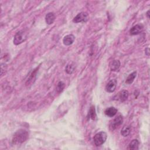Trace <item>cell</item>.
Returning <instances> with one entry per match:
<instances>
[{"label":"cell","mask_w":150,"mask_h":150,"mask_svg":"<svg viewBox=\"0 0 150 150\" xmlns=\"http://www.w3.org/2000/svg\"><path fill=\"white\" fill-rule=\"evenodd\" d=\"M107 138H108V135L104 131L97 133L94 137V142L95 145L97 147L102 145L106 142Z\"/></svg>","instance_id":"obj_3"},{"label":"cell","mask_w":150,"mask_h":150,"mask_svg":"<svg viewBox=\"0 0 150 150\" xmlns=\"http://www.w3.org/2000/svg\"><path fill=\"white\" fill-rule=\"evenodd\" d=\"M123 122V118L121 115H119L115 117L112 121H110L109 127L111 131H113L115 130L117 127H119L120 125L122 124Z\"/></svg>","instance_id":"obj_4"},{"label":"cell","mask_w":150,"mask_h":150,"mask_svg":"<svg viewBox=\"0 0 150 150\" xmlns=\"http://www.w3.org/2000/svg\"><path fill=\"white\" fill-rule=\"evenodd\" d=\"M117 86V81L115 79L111 80L106 86V90L109 93H113L115 91Z\"/></svg>","instance_id":"obj_7"},{"label":"cell","mask_w":150,"mask_h":150,"mask_svg":"<svg viewBox=\"0 0 150 150\" xmlns=\"http://www.w3.org/2000/svg\"><path fill=\"white\" fill-rule=\"evenodd\" d=\"M96 110H95V108L94 106H92L89 112V114H88V118L89 119H91L93 120H94L96 119Z\"/></svg>","instance_id":"obj_17"},{"label":"cell","mask_w":150,"mask_h":150,"mask_svg":"<svg viewBox=\"0 0 150 150\" xmlns=\"http://www.w3.org/2000/svg\"><path fill=\"white\" fill-rule=\"evenodd\" d=\"M117 112L118 110L116 108H114V107H110V108H109L106 109L104 113L107 116L112 117L116 115V114L117 113Z\"/></svg>","instance_id":"obj_11"},{"label":"cell","mask_w":150,"mask_h":150,"mask_svg":"<svg viewBox=\"0 0 150 150\" xmlns=\"http://www.w3.org/2000/svg\"><path fill=\"white\" fill-rule=\"evenodd\" d=\"M89 19V15L86 12H82L79 13L73 19L74 23H86Z\"/></svg>","instance_id":"obj_5"},{"label":"cell","mask_w":150,"mask_h":150,"mask_svg":"<svg viewBox=\"0 0 150 150\" xmlns=\"http://www.w3.org/2000/svg\"><path fill=\"white\" fill-rule=\"evenodd\" d=\"M121 65L120 62L119 60H114L110 64V69L112 71H117Z\"/></svg>","instance_id":"obj_12"},{"label":"cell","mask_w":150,"mask_h":150,"mask_svg":"<svg viewBox=\"0 0 150 150\" xmlns=\"http://www.w3.org/2000/svg\"><path fill=\"white\" fill-rule=\"evenodd\" d=\"M145 54L147 55V56H149V48H147V49H145Z\"/></svg>","instance_id":"obj_20"},{"label":"cell","mask_w":150,"mask_h":150,"mask_svg":"<svg viewBox=\"0 0 150 150\" xmlns=\"http://www.w3.org/2000/svg\"><path fill=\"white\" fill-rule=\"evenodd\" d=\"M139 146V141L138 140L134 139V140H132L131 143L128 145V149H131V150H136L138 149Z\"/></svg>","instance_id":"obj_14"},{"label":"cell","mask_w":150,"mask_h":150,"mask_svg":"<svg viewBox=\"0 0 150 150\" xmlns=\"http://www.w3.org/2000/svg\"><path fill=\"white\" fill-rule=\"evenodd\" d=\"M65 84L63 82H59L58 84H57V86H56V91L58 93H60L61 92H62V91L63 90V89H65Z\"/></svg>","instance_id":"obj_18"},{"label":"cell","mask_w":150,"mask_h":150,"mask_svg":"<svg viewBox=\"0 0 150 150\" xmlns=\"http://www.w3.org/2000/svg\"><path fill=\"white\" fill-rule=\"evenodd\" d=\"M74 39H75V37L72 34L68 35L64 37L63 39V44L66 46H69L72 45L74 42Z\"/></svg>","instance_id":"obj_9"},{"label":"cell","mask_w":150,"mask_h":150,"mask_svg":"<svg viewBox=\"0 0 150 150\" xmlns=\"http://www.w3.org/2000/svg\"><path fill=\"white\" fill-rule=\"evenodd\" d=\"M28 37V34L24 30H21L18 31V33L14 36V44L15 45H18L25 42Z\"/></svg>","instance_id":"obj_2"},{"label":"cell","mask_w":150,"mask_h":150,"mask_svg":"<svg viewBox=\"0 0 150 150\" xmlns=\"http://www.w3.org/2000/svg\"><path fill=\"white\" fill-rule=\"evenodd\" d=\"M74 66L72 64H69L65 68V71L68 74H72L74 70Z\"/></svg>","instance_id":"obj_19"},{"label":"cell","mask_w":150,"mask_h":150,"mask_svg":"<svg viewBox=\"0 0 150 150\" xmlns=\"http://www.w3.org/2000/svg\"><path fill=\"white\" fill-rule=\"evenodd\" d=\"M56 17L55 14L53 13H49L46 15L45 17V21L46 23L48 25H51L52 24L55 20Z\"/></svg>","instance_id":"obj_10"},{"label":"cell","mask_w":150,"mask_h":150,"mask_svg":"<svg viewBox=\"0 0 150 150\" xmlns=\"http://www.w3.org/2000/svg\"><path fill=\"white\" fill-rule=\"evenodd\" d=\"M136 76H137V72H134L131 73V74L128 75V76L127 77V78L126 79L125 83L127 84H130L133 83L135 78H136Z\"/></svg>","instance_id":"obj_16"},{"label":"cell","mask_w":150,"mask_h":150,"mask_svg":"<svg viewBox=\"0 0 150 150\" xmlns=\"http://www.w3.org/2000/svg\"><path fill=\"white\" fill-rule=\"evenodd\" d=\"M149 11H148L147 13V16L148 18H149Z\"/></svg>","instance_id":"obj_21"},{"label":"cell","mask_w":150,"mask_h":150,"mask_svg":"<svg viewBox=\"0 0 150 150\" xmlns=\"http://www.w3.org/2000/svg\"><path fill=\"white\" fill-rule=\"evenodd\" d=\"M129 96V93L127 90H123L120 92L117 95V100H120L121 102H124L126 101Z\"/></svg>","instance_id":"obj_8"},{"label":"cell","mask_w":150,"mask_h":150,"mask_svg":"<svg viewBox=\"0 0 150 150\" xmlns=\"http://www.w3.org/2000/svg\"><path fill=\"white\" fill-rule=\"evenodd\" d=\"M37 69H35L33 73H32V74L30 75L29 78L28 79V80H27V82L26 83V84L28 86V85H29V84H32V83H34V81L36 79V76H37Z\"/></svg>","instance_id":"obj_13"},{"label":"cell","mask_w":150,"mask_h":150,"mask_svg":"<svg viewBox=\"0 0 150 150\" xmlns=\"http://www.w3.org/2000/svg\"><path fill=\"white\" fill-rule=\"evenodd\" d=\"M29 137V133L24 129H19L14 135L13 143L20 144L25 142Z\"/></svg>","instance_id":"obj_1"},{"label":"cell","mask_w":150,"mask_h":150,"mask_svg":"<svg viewBox=\"0 0 150 150\" xmlns=\"http://www.w3.org/2000/svg\"><path fill=\"white\" fill-rule=\"evenodd\" d=\"M144 27L142 24H137L134 26L130 31V35H136L142 33L143 31Z\"/></svg>","instance_id":"obj_6"},{"label":"cell","mask_w":150,"mask_h":150,"mask_svg":"<svg viewBox=\"0 0 150 150\" xmlns=\"http://www.w3.org/2000/svg\"><path fill=\"white\" fill-rule=\"evenodd\" d=\"M131 133V127L130 126H124L122 128L121 131V134L123 137H127Z\"/></svg>","instance_id":"obj_15"}]
</instances>
